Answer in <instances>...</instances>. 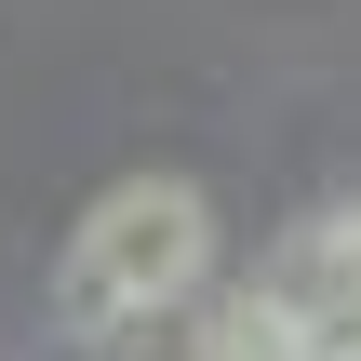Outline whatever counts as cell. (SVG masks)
<instances>
[{
    "label": "cell",
    "instance_id": "obj_1",
    "mask_svg": "<svg viewBox=\"0 0 361 361\" xmlns=\"http://www.w3.org/2000/svg\"><path fill=\"white\" fill-rule=\"evenodd\" d=\"M214 255H228V228H214V201L188 174H121L67 228V255H54V322L80 348H121L147 322H188V295L214 281Z\"/></svg>",
    "mask_w": 361,
    "mask_h": 361
},
{
    "label": "cell",
    "instance_id": "obj_2",
    "mask_svg": "<svg viewBox=\"0 0 361 361\" xmlns=\"http://www.w3.org/2000/svg\"><path fill=\"white\" fill-rule=\"evenodd\" d=\"M255 281L308 322V361H361V201H322L308 228H281Z\"/></svg>",
    "mask_w": 361,
    "mask_h": 361
},
{
    "label": "cell",
    "instance_id": "obj_3",
    "mask_svg": "<svg viewBox=\"0 0 361 361\" xmlns=\"http://www.w3.org/2000/svg\"><path fill=\"white\" fill-rule=\"evenodd\" d=\"M188 361H308V322L268 281H201L188 295Z\"/></svg>",
    "mask_w": 361,
    "mask_h": 361
}]
</instances>
